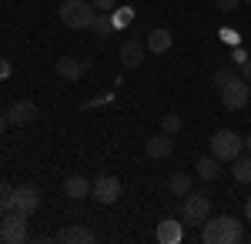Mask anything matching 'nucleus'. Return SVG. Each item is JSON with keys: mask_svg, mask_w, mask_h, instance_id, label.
Returning a JSON list of instances; mask_svg holds the SVG:
<instances>
[{"mask_svg": "<svg viewBox=\"0 0 251 244\" xmlns=\"http://www.w3.org/2000/svg\"><path fill=\"white\" fill-rule=\"evenodd\" d=\"M211 218V201H208V194H184V201H181V224L188 227H201L204 221Z\"/></svg>", "mask_w": 251, "mask_h": 244, "instance_id": "obj_3", "label": "nucleus"}, {"mask_svg": "<svg viewBox=\"0 0 251 244\" xmlns=\"http://www.w3.org/2000/svg\"><path fill=\"white\" fill-rule=\"evenodd\" d=\"M241 147H245V141L234 131H218L211 137V157H218V161H234Z\"/></svg>", "mask_w": 251, "mask_h": 244, "instance_id": "obj_6", "label": "nucleus"}, {"mask_svg": "<svg viewBox=\"0 0 251 244\" xmlns=\"http://www.w3.org/2000/svg\"><path fill=\"white\" fill-rule=\"evenodd\" d=\"M97 204H114L117 197H121V181H117L114 174H100L94 181V188H91Z\"/></svg>", "mask_w": 251, "mask_h": 244, "instance_id": "obj_7", "label": "nucleus"}, {"mask_svg": "<svg viewBox=\"0 0 251 244\" xmlns=\"http://www.w3.org/2000/svg\"><path fill=\"white\" fill-rule=\"evenodd\" d=\"M234 77H238V74H234L231 67H221V71H218V74H214V87H218V91H221V87H225V84H231Z\"/></svg>", "mask_w": 251, "mask_h": 244, "instance_id": "obj_23", "label": "nucleus"}, {"mask_svg": "<svg viewBox=\"0 0 251 244\" xmlns=\"http://www.w3.org/2000/svg\"><path fill=\"white\" fill-rule=\"evenodd\" d=\"M7 131V117H3V114H0V134Z\"/></svg>", "mask_w": 251, "mask_h": 244, "instance_id": "obj_30", "label": "nucleus"}, {"mask_svg": "<svg viewBox=\"0 0 251 244\" xmlns=\"http://www.w3.org/2000/svg\"><path fill=\"white\" fill-rule=\"evenodd\" d=\"M218 94H221V104L228 111H241V107H248V100H251V84L245 77H234L231 84H225Z\"/></svg>", "mask_w": 251, "mask_h": 244, "instance_id": "obj_5", "label": "nucleus"}, {"mask_svg": "<svg viewBox=\"0 0 251 244\" xmlns=\"http://www.w3.org/2000/svg\"><path fill=\"white\" fill-rule=\"evenodd\" d=\"M221 174V161L218 157H198V177L201 181H218Z\"/></svg>", "mask_w": 251, "mask_h": 244, "instance_id": "obj_18", "label": "nucleus"}, {"mask_svg": "<svg viewBox=\"0 0 251 244\" xmlns=\"http://www.w3.org/2000/svg\"><path fill=\"white\" fill-rule=\"evenodd\" d=\"M97 17L94 3H87V0H64L60 3V20H64V27H71V30H84V27H91Z\"/></svg>", "mask_w": 251, "mask_h": 244, "instance_id": "obj_2", "label": "nucleus"}, {"mask_svg": "<svg viewBox=\"0 0 251 244\" xmlns=\"http://www.w3.org/2000/svg\"><path fill=\"white\" fill-rule=\"evenodd\" d=\"M14 211V188L10 184H0V214Z\"/></svg>", "mask_w": 251, "mask_h": 244, "instance_id": "obj_21", "label": "nucleus"}, {"mask_svg": "<svg viewBox=\"0 0 251 244\" xmlns=\"http://www.w3.org/2000/svg\"><path fill=\"white\" fill-rule=\"evenodd\" d=\"M91 181L84 177V174H71L67 181H64V194L67 197H74V201H84V197H91Z\"/></svg>", "mask_w": 251, "mask_h": 244, "instance_id": "obj_11", "label": "nucleus"}, {"mask_svg": "<svg viewBox=\"0 0 251 244\" xmlns=\"http://www.w3.org/2000/svg\"><path fill=\"white\" fill-rule=\"evenodd\" d=\"M241 77H245V80H248V84H251V57H248V60H245V64H241Z\"/></svg>", "mask_w": 251, "mask_h": 244, "instance_id": "obj_28", "label": "nucleus"}, {"mask_svg": "<svg viewBox=\"0 0 251 244\" xmlns=\"http://www.w3.org/2000/svg\"><path fill=\"white\" fill-rule=\"evenodd\" d=\"M30 238V227H27V214L24 211H7L0 214V241L3 244H24Z\"/></svg>", "mask_w": 251, "mask_h": 244, "instance_id": "obj_4", "label": "nucleus"}, {"mask_svg": "<svg viewBox=\"0 0 251 244\" xmlns=\"http://www.w3.org/2000/svg\"><path fill=\"white\" fill-rule=\"evenodd\" d=\"M10 77V60H0V80H7Z\"/></svg>", "mask_w": 251, "mask_h": 244, "instance_id": "obj_27", "label": "nucleus"}, {"mask_svg": "<svg viewBox=\"0 0 251 244\" xmlns=\"http://www.w3.org/2000/svg\"><path fill=\"white\" fill-rule=\"evenodd\" d=\"M181 124H184V121H181L177 114H164V117H161V131H164V134H177V131H181Z\"/></svg>", "mask_w": 251, "mask_h": 244, "instance_id": "obj_22", "label": "nucleus"}, {"mask_svg": "<svg viewBox=\"0 0 251 244\" xmlns=\"http://www.w3.org/2000/svg\"><path fill=\"white\" fill-rule=\"evenodd\" d=\"M57 241H64V244H94V231L84 227V224H71L57 234Z\"/></svg>", "mask_w": 251, "mask_h": 244, "instance_id": "obj_12", "label": "nucleus"}, {"mask_svg": "<svg viewBox=\"0 0 251 244\" xmlns=\"http://www.w3.org/2000/svg\"><path fill=\"white\" fill-rule=\"evenodd\" d=\"M87 67H91V64H84V60H77V57H60L57 60V74L64 77V80H80Z\"/></svg>", "mask_w": 251, "mask_h": 244, "instance_id": "obj_13", "label": "nucleus"}, {"mask_svg": "<svg viewBox=\"0 0 251 244\" xmlns=\"http://www.w3.org/2000/svg\"><path fill=\"white\" fill-rule=\"evenodd\" d=\"M245 238V227L238 218L225 214V218H208L201 224V241L204 244H238Z\"/></svg>", "mask_w": 251, "mask_h": 244, "instance_id": "obj_1", "label": "nucleus"}, {"mask_svg": "<svg viewBox=\"0 0 251 244\" xmlns=\"http://www.w3.org/2000/svg\"><path fill=\"white\" fill-rule=\"evenodd\" d=\"M238 3H241V0H214V7H218V10H225V14H228V10H234Z\"/></svg>", "mask_w": 251, "mask_h": 244, "instance_id": "obj_26", "label": "nucleus"}, {"mask_svg": "<svg viewBox=\"0 0 251 244\" xmlns=\"http://www.w3.org/2000/svg\"><path fill=\"white\" fill-rule=\"evenodd\" d=\"M245 147H248V154H251V134H248V137H245Z\"/></svg>", "mask_w": 251, "mask_h": 244, "instance_id": "obj_31", "label": "nucleus"}, {"mask_svg": "<svg viewBox=\"0 0 251 244\" xmlns=\"http://www.w3.org/2000/svg\"><path fill=\"white\" fill-rule=\"evenodd\" d=\"M14 207L24 211V214H34V211L40 207V191L34 188V184H20V188H14Z\"/></svg>", "mask_w": 251, "mask_h": 244, "instance_id": "obj_9", "label": "nucleus"}, {"mask_svg": "<svg viewBox=\"0 0 251 244\" xmlns=\"http://www.w3.org/2000/svg\"><path fill=\"white\" fill-rule=\"evenodd\" d=\"M168 191H171L174 197H184V194L191 191V174H181V171L171 174V177H168Z\"/></svg>", "mask_w": 251, "mask_h": 244, "instance_id": "obj_19", "label": "nucleus"}, {"mask_svg": "<svg viewBox=\"0 0 251 244\" xmlns=\"http://www.w3.org/2000/svg\"><path fill=\"white\" fill-rule=\"evenodd\" d=\"M245 3H248V7H251V0H245Z\"/></svg>", "mask_w": 251, "mask_h": 244, "instance_id": "obj_32", "label": "nucleus"}, {"mask_svg": "<svg viewBox=\"0 0 251 244\" xmlns=\"http://www.w3.org/2000/svg\"><path fill=\"white\" fill-rule=\"evenodd\" d=\"M144 60V44L141 40H124L121 44V64L124 67H141Z\"/></svg>", "mask_w": 251, "mask_h": 244, "instance_id": "obj_14", "label": "nucleus"}, {"mask_svg": "<svg viewBox=\"0 0 251 244\" xmlns=\"http://www.w3.org/2000/svg\"><path fill=\"white\" fill-rule=\"evenodd\" d=\"M154 238H157L161 244H177L181 238H184V227H181V221H161Z\"/></svg>", "mask_w": 251, "mask_h": 244, "instance_id": "obj_15", "label": "nucleus"}, {"mask_svg": "<svg viewBox=\"0 0 251 244\" xmlns=\"http://www.w3.org/2000/svg\"><path fill=\"white\" fill-rule=\"evenodd\" d=\"M94 3V10H100V14H107V10H117V0H91Z\"/></svg>", "mask_w": 251, "mask_h": 244, "instance_id": "obj_24", "label": "nucleus"}, {"mask_svg": "<svg viewBox=\"0 0 251 244\" xmlns=\"http://www.w3.org/2000/svg\"><path fill=\"white\" fill-rule=\"evenodd\" d=\"M171 30H164V27H157V30H151L148 34V50L151 54H168L171 50Z\"/></svg>", "mask_w": 251, "mask_h": 244, "instance_id": "obj_16", "label": "nucleus"}, {"mask_svg": "<svg viewBox=\"0 0 251 244\" xmlns=\"http://www.w3.org/2000/svg\"><path fill=\"white\" fill-rule=\"evenodd\" d=\"M91 27H94L100 37H107L111 30H117V27H114V20L107 17V14H100V10H97V17H94V24H91Z\"/></svg>", "mask_w": 251, "mask_h": 244, "instance_id": "obj_20", "label": "nucleus"}, {"mask_svg": "<svg viewBox=\"0 0 251 244\" xmlns=\"http://www.w3.org/2000/svg\"><path fill=\"white\" fill-rule=\"evenodd\" d=\"M3 117H7V124H14V127H27V124L37 121V104H34V100H14Z\"/></svg>", "mask_w": 251, "mask_h": 244, "instance_id": "obj_8", "label": "nucleus"}, {"mask_svg": "<svg viewBox=\"0 0 251 244\" xmlns=\"http://www.w3.org/2000/svg\"><path fill=\"white\" fill-rule=\"evenodd\" d=\"M171 150H174V141H171V134H164V131L144 141V154H148V157H154V161L171 157Z\"/></svg>", "mask_w": 251, "mask_h": 244, "instance_id": "obj_10", "label": "nucleus"}, {"mask_svg": "<svg viewBox=\"0 0 251 244\" xmlns=\"http://www.w3.org/2000/svg\"><path fill=\"white\" fill-rule=\"evenodd\" d=\"M131 17H134V10H127V7H124V10H121V17H111V20H114V27H124V24H131Z\"/></svg>", "mask_w": 251, "mask_h": 244, "instance_id": "obj_25", "label": "nucleus"}, {"mask_svg": "<svg viewBox=\"0 0 251 244\" xmlns=\"http://www.w3.org/2000/svg\"><path fill=\"white\" fill-rule=\"evenodd\" d=\"M231 174L238 184H251V154H238L231 161Z\"/></svg>", "mask_w": 251, "mask_h": 244, "instance_id": "obj_17", "label": "nucleus"}, {"mask_svg": "<svg viewBox=\"0 0 251 244\" xmlns=\"http://www.w3.org/2000/svg\"><path fill=\"white\" fill-rule=\"evenodd\" d=\"M245 218H248V221H251V197H248V201H245Z\"/></svg>", "mask_w": 251, "mask_h": 244, "instance_id": "obj_29", "label": "nucleus"}]
</instances>
